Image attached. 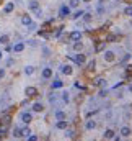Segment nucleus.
Instances as JSON below:
<instances>
[{"label": "nucleus", "instance_id": "f257e3e1", "mask_svg": "<svg viewBox=\"0 0 132 141\" xmlns=\"http://www.w3.org/2000/svg\"><path fill=\"white\" fill-rule=\"evenodd\" d=\"M114 59H116L114 51H106V53H104V61H106V63H113Z\"/></svg>", "mask_w": 132, "mask_h": 141}, {"label": "nucleus", "instance_id": "f03ea898", "mask_svg": "<svg viewBox=\"0 0 132 141\" xmlns=\"http://www.w3.org/2000/svg\"><path fill=\"white\" fill-rule=\"evenodd\" d=\"M13 10H15V5L11 3V2H8V3H7V5H5V7H3V13H5V15H10V13H11V12H13Z\"/></svg>", "mask_w": 132, "mask_h": 141}, {"label": "nucleus", "instance_id": "7ed1b4c3", "mask_svg": "<svg viewBox=\"0 0 132 141\" xmlns=\"http://www.w3.org/2000/svg\"><path fill=\"white\" fill-rule=\"evenodd\" d=\"M69 38H70L72 41H80V40H82V33H80V31H72V33L69 35Z\"/></svg>", "mask_w": 132, "mask_h": 141}, {"label": "nucleus", "instance_id": "20e7f679", "mask_svg": "<svg viewBox=\"0 0 132 141\" xmlns=\"http://www.w3.org/2000/svg\"><path fill=\"white\" fill-rule=\"evenodd\" d=\"M21 120H23V123H25V125H28V123H31V120H33V115L31 113H23L21 115Z\"/></svg>", "mask_w": 132, "mask_h": 141}, {"label": "nucleus", "instance_id": "39448f33", "mask_svg": "<svg viewBox=\"0 0 132 141\" xmlns=\"http://www.w3.org/2000/svg\"><path fill=\"white\" fill-rule=\"evenodd\" d=\"M61 72H62V74H65V76H70L72 72H74V69H72L70 66L65 64V66H61Z\"/></svg>", "mask_w": 132, "mask_h": 141}, {"label": "nucleus", "instance_id": "423d86ee", "mask_svg": "<svg viewBox=\"0 0 132 141\" xmlns=\"http://www.w3.org/2000/svg\"><path fill=\"white\" fill-rule=\"evenodd\" d=\"M85 61H87V58H85V54H77V56H75V63L78 64V66H82V64H85Z\"/></svg>", "mask_w": 132, "mask_h": 141}, {"label": "nucleus", "instance_id": "0eeeda50", "mask_svg": "<svg viewBox=\"0 0 132 141\" xmlns=\"http://www.w3.org/2000/svg\"><path fill=\"white\" fill-rule=\"evenodd\" d=\"M21 23H23L25 26H29V25L33 23V20H31V16H29V15H23V16H21Z\"/></svg>", "mask_w": 132, "mask_h": 141}, {"label": "nucleus", "instance_id": "6e6552de", "mask_svg": "<svg viewBox=\"0 0 132 141\" xmlns=\"http://www.w3.org/2000/svg\"><path fill=\"white\" fill-rule=\"evenodd\" d=\"M28 8L31 10V12H36V10H39V3L36 2V0H31V2L28 3Z\"/></svg>", "mask_w": 132, "mask_h": 141}, {"label": "nucleus", "instance_id": "1a4fd4ad", "mask_svg": "<svg viewBox=\"0 0 132 141\" xmlns=\"http://www.w3.org/2000/svg\"><path fill=\"white\" fill-rule=\"evenodd\" d=\"M25 94H26L28 97H34L36 94H38V90H36V87H26Z\"/></svg>", "mask_w": 132, "mask_h": 141}, {"label": "nucleus", "instance_id": "9d476101", "mask_svg": "<svg viewBox=\"0 0 132 141\" xmlns=\"http://www.w3.org/2000/svg\"><path fill=\"white\" fill-rule=\"evenodd\" d=\"M23 49H25V43H16V44L13 46V51L15 53H21Z\"/></svg>", "mask_w": 132, "mask_h": 141}, {"label": "nucleus", "instance_id": "9b49d317", "mask_svg": "<svg viewBox=\"0 0 132 141\" xmlns=\"http://www.w3.org/2000/svg\"><path fill=\"white\" fill-rule=\"evenodd\" d=\"M43 77L44 79H51L52 77V71L49 69V67H44V69H43Z\"/></svg>", "mask_w": 132, "mask_h": 141}, {"label": "nucleus", "instance_id": "f8f14e48", "mask_svg": "<svg viewBox=\"0 0 132 141\" xmlns=\"http://www.w3.org/2000/svg\"><path fill=\"white\" fill-rule=\"evenodd\" d=\"M85 128H87V130H93V128H96V121H95V120H88Z\"/></svg>", "mask_w": 132, "mask_h": 141}, {"label": "nucleus", "instance_id": "ddd939ff", "mask_svg": "<svg viewBox=\"0 0 132 141\" xmlns=\"http://www.w3.org/2000/svg\"><path fill=\"white\" fill-rule=\"evenodd\" d=\"M67 121H65V120H59L57 121V128H59V130H65V128H67Z\"/></svg>", "mask_w": 132, "mask_h": 141}, {"label": "nucleus", "instance_id": "4468645a", "mask_svg": "<svg viewBox=\"0 0 132 141\" xmlns=\"http://www.w3.org/2000/svg\"><path fill=\"white\" fill-rule=\"evenodd\" d=\"M130 133H132V131H130L129 126H122V128H121V134H122V136H129Z\"/></svg>", "mask_w": 132, "mask_h": 141}, {"label": "nucleus", "instance_id": "2eb2a0df", "mask_svg": "<svg viewBox=\"0 0 132 141\" xmlns=\"http://www.w3.org/2000/svg\"><path fill=\"white\" fill-rule=\"evenodd\" d=\"M43 110H44V107L41 105V103H38V102L33 105V112H38V113H39V112H43Z\"/></svg>", "mask_w": 132, "mask_h": 141}, {"label": "nucleus", "instance_id": "dca6fc26", "mask_svg": "<svg viewBox=\"0 0 132 141\" xmlns=\"http://www.w3.org/2000/svg\"><path fill=\"white\" fill-rule=\"evenodd\" d=\"M34 71H36V69H34L33 66H26V67H25V74H26V76H31V74H34Z\"/></svg>", "mask_w": 132, "mask_h": 141}, {"label": "nucleus", "instance_id": "f3484780", "mask_svg": "<svg viewBox=\"0 0 132 141\" xmlns=\"http://www.w3.org/2000/svg\"><path fill=\"white\" fill-rule=\"evenodd\" d=\"M78 5H80V0H70V2H69V7L70 8H77Z\"/></svg>", "mask_w": 132, "mask_h": 141}, {"label": "nucleus", "instance_id": "a211bd4d", "mask_svg": "<svg viewBox=\"0 0 132 141\" xmlns=\"http://www.w3.org/2000/svg\"><path fill=\"white\" fill-rule=\"evenodd\" d=\"M80 16H83V12H82V10H77V12H75V13H74V15H72V20H78V18H80Z\"/></svg>", "mask_w": 132, "mask_h": 141}, {"label": "nucleus", "instance_id": "6ab92c4d", "mask_svg": "<svg viewBox=\"0 0 132 141\" xmlns=\"http://www.w3.org/2000/svg\"><path fill=\"white\" fill-rule=\"evenodd\" d=\"M74 49H75V51H82V49H83V43H80V41H75Z\"/></svg>", "mask_w": 132, "mask_h": 141}, {"label": "nucleus", "instance_id": "aec40b11", "mask_svg": "<svg viewBox=\"0 0 132 141\" xmlns=\"http://www.w3.org/2000/svg\"><path fill=\"white\" fill-rule=\"evenodd\" d=\"M70 13V7H62L61 8V16H65V15H69Z\"/></svg>", "mask_w": 132, "mask_h": 141}, {"label": "nucleus", "instance_id": "412c9836", "mask_svg": "<svg viewBox=\"0 0 132 141\" xmlns=\"http://www.w3.org/2000/svg\"><path fill=\"white\" fill-rule=\"evenodd\" d=\"M56 118L57 120H65V113L61 112V110H57V112H56Z\"/></svg>", "mask_w": 132, "mask_h": 141}, {"label": "nucleus", "instance_id": "4be33fe9", "mask_svg": "<svg viewBox=\"0 0 132 141\" xmlns=\"http://www.w3.org/2000/svg\"><path fill=\"white\" fill-rule=\"evenodd\" d=\"M13 136H15V138H20V136H21V128H20V126H16L15 130H13Z\"/></svg>", "mask_w": 132, "mask_h": 141}, {"label": "nucleus", "instance_id": "5701e85b", "mask_svg": "<svg viewBox=\"0 0 132 141\" xmlns=\"http://www.w3.org/2000/svg\"><path fill=\"white\" fill-rule=\"evenodd\" d=\"M104 138H108V139L114 138V131H113V130H106V133H104Z\"/></svg>", "mask_w": 132, "mask_h": 141}, {"label": "nucleus", "instance_id": "b1692460", "mask_svg": "<svg viewBox=\"0 0 132 141\" xmlns=\"http://www.w3.org/2000/svg\"><path fill=\"white\" fill-rule=\"evenodd\" d=\"M29 133H31V131H29V128H21V136H29Z\"/></svg>", "mask_w": 132, "mask_h": 141}, {"label": "nucleus", "instance_id": "393cba45", "mask_svg": "<svg viewBox=\"0 0 132 141\" xmlns=\"http://www.w3.org/2000/svg\"><path fill=\"white\" fill-rule=\"evenodd\" d=\"M0 43H2V44H7V43H8V36L2 35V36H0Z\"/></svg>", "mask_w": 132, "mask_h": 141}, {"label": "nucleus", "instance_id": "a878e982", "mask_svg": "<svg viewBox=\"0 0 132 141\" xmlns=\"http://www.w3.org/2000/svg\"><path fill=\"white\" fill-rule=\"evenodd\" d=\"M62 85H64V84H62V81H56V82L52 84V87H54V89H61Z\"/></svg>", "mask_w": 132, "mask_h": 141}, {"label": "nucleus", "instance_id": "bb28decb", "mask_svg": "<svg viewBox=\"0 0 132 141\" xmlns=\"http://www.w3.org/2000/svg\"><path fill=\"white\" fill-rule=\"evenodd\" d=\"M95 84H96V85H104V79H101V77L95 79Z\"/></svg>", "mask_w": 132, "mask_h": 141}, {"label": "nucleus", "instance_id": "cd10ccee", "mask_svg": "<svg viewBox=\"0 0 132 141\" xmlns=\"http://www.w3.org/2000/svg\"><path fill=\"white\" fill-rule=\"evenodd\" d=\"M74 134H75L74 130H67V131H65V136H67V138H74Z\"/></svg>", "mask_w": 132, "mask_h": 141}, {"label": "nucleus", "instance_id": "c85d7f7f", "mask_svg": "<svg viewBox=\"0 0 132 141\" xmlns=\"http://www.w3.org/2000/svg\"><path fill=\"white\" fill-rule=\"evenodd\" d=\"M83 20H85L87 23H88V21H91V15H90V13H83Z\"/></svg>", "mask_w": 132, "mask_h": 141}, {"label": "nucleus", "instance_id": "c756f323", "mask_svg": "<svg viewBox=\"0 0 132 141\" xmlns=\"http://www.w3.org/2000/svg\"><path fill=\"white\" fill-rule=\"evenodd\" d=\"M124 13H126V15H130V16H132V7H127V8L124 10Z\"/></svg>", "mask_w": 132, "mask_h": 141}, {"label": "nucleus", "instance_id": "7c9ffc66", "mask_svg": "<svg viewBox=\"0 0 132 141\" xmlns=\"http://www.w3.org/2000/svg\"><path fill=\"white\" fill-rule=\"evenodd\" d=\"M28 141H38V136H34V134H29V136H28Z\"/></svg>", "mask_w": 132, "mask_h": 141}, {"label": "nucleus", "instance_id": "2f4dec72", "mask_svg": "<svg viewBox=\"0 0 132 141\" xmlns=\"http://www.w3.org/2000/svg\"><path fill=\"white\" fill-rule=\"evenodd\" d=\"M5 133H7V125H5V126H0V134H5Z\"/></svg>", "mask_w": 132, "mask_h": 141}, {"label": "nucleus", "instance_id": "473e14b6", "mask_svg": "<svg viewBox=\"0 0 132 141\" xmlns=\"http://www.w3.org/2000/svg\"><path fill=\"white\" fill-rule=\"evenodd\" d=\"M101 49H104V43H100V44L96 46V51H101Z\"/></svg>", "mask_w": 132, "mask_h": 141}, {"label": "nucleus", "instance_id": "72a5a7b5", "mask_svg": "<svg viewBox=\"0 0 132 141\" xmlns=\"http://www.w3.org/2000/svg\"><path fill=\"white\" fill-rule=\"evenodd\" d=\"M129 58H130V54H126V56L122 58V63H127V61H129Z\"/></svg>", "mask_w": 132, "mask_h": 141}, {"label": "nucleus", "instance_id": "f704fd0d", "mask_svg": "<svg viewBox=\"0 0 132 141\" xmlns=\"http://www.w3.org/2000/svg\"><path fill=\"white\" fill-rule=\"evenodd\" d=\"M62 97H64V102H69V94H67V92H64Z\"/></svg>", "mask_w": 132, "mask_h": 141}, {"label": "nucleus", "instance_id": "c9c22d12", "mask_svg": "<svg viewBox=\"0 0 132 141\" xmlns=\"http://www.w3.org/2000/svg\"><path fill=\"white\" fill-rule=\"evenodd\" d=\"M5 77V69H0V79Z\"/></svg>", "mask_w": 132, "mask_h": 141}, {"label": "nucleus", "instance_id": "e433bc0d", "mask_svg": "<svg viewBox=\"0 0 132 141\" xmlns=\"http://www.w3.org/2000/svg\"><path fill=\"white\" fill-rule=\"evenodd\" d=\"M83 2H87V3H88V2H91V0H83Z\"/></svg>", "mask_w": 132, "mask_h": 141}, {"label": "nucleus", "instance_id": "4c0bfd02", "mask_svg": "<svg viewBox=\"0 0 132 141\" xmlns=\"http://www.w3.org/2000/svg\"><path fill=\"white\" fill-rule=\"evenodd\" d=\"M98 2H100V3H103V2H104V0H98Z\"/></svg>", "mask_w": 132, "mask_h": 141}, {"label": "nucleus", "instance_id": "58836bf2", "mask_svg": "<svg viewBox=\"0 0 132 141\" xmlns=\"http://www.w3.org/2000/svg\"><path fill=\"white\" fill-rule=\"evenodd\" d=\"M2 138H3V134H0V141H2Z\"/></svg>", "mask_w": 132, "mask_h": 141}, {"label": "nucleus", "instance_id": "ea45409f", "mask_svg": "<svg viewBox=\"0 0 132 141\" xmlns=\"http://www.w3.org/2000/svg\"><path fill=\"white\" fill-rule=\"evenodd\" d=\"M2 54H3V53H2V51H0V59H2Z\"/></svg>", "mask_w": 132, "mask_h": 141}, {"label": "nucleus", "instance_id": "a19ab883", "mask_svg": "<svg viewBox=\"0 0 132 141\" xmlns=\"http://www.w3.org/2000/svg\"><path fill=\"white\" fill-rule=\"evenodd\" d=\"M129 90H130V92H132V85H130V87H129Z\"/></svg>", "mask_w": 132, "mask_h": 141}]
</instances>
